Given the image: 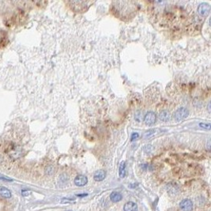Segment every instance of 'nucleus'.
I'll list each match as a JSON object with an SVG mask.
<instances>
[{"label": "nucleus", "mask_w": 211, "mask_h": 211, "mask_svg": "<svg viewBox=\"0 0 211 211\" xmlns=\"http://www.w3.org/2000/svg\"><path fill=\"white\" fill-rule=\"evenodd\" d=\"M0 195L5 198H10L12 197V193L8 188L1 186L0 187Z\"/></svg>", "instance_id": "nucleus-12"}, {"label": "nucleus", "mask_w": 211, "mask_h": 211, "mask_svg": "<svg viewBox=\"0 0 211 211\" xmlns=\"http://www.w3.org/2000/svg\"><path fill=\"white\" fill-rule=\"evenodd\" d=\"M154 133H155V130H147L146 132L145 133V139H147V138H149L150 136H152V135H154Z\"/></svg>", "instance_id": "nucleus-16"}, {"label": "nucleus", "mask_w": 211, "mask_h": 211, "mask_svg": "<svg viewBox=\"0 0 211 211\" xmlns=\"http://www.w3.org/2000/svg\"><path fill=\"white\" fill-rule=\"evenodd\" d=\"M46 172H47L48 174H51V173H53V168L51 166L48 167L47 169V170H46Z\"/></svg>", "instance_id": "nucleus-21"}, {"label": "nucleus", "mask_w": 211, "mask_h": 211, "mask_svg": "<svg viewBox=\"0 0 211 211\" xmlns=\"http://www.w3.org/2000/svg\"><path fill=\"white\" fill-rule=\"evenodd\" d=\"M66 211H72V210H66Z\"/></svg>", "instance_id": "nucleus-24"}, {"label": "nucleus", "mask_w": 211, "mask_h": 211, "mask_svg": "<svg viewBox=\"0 0 211 211\" xmlns=\"http://www.w3.org/2000/svg\"><path fill=\"white\" fill-rule=\"evenodd\" d=\"M188 115H189V112L188 109L182 107V108L177 109L176 112H175V115H174V118L176 121L179 122L186 119L188 116Z\"/></svg>", "instance_id": "nucleus-3"}, {"label": "nucleus", "mask_w": 211, "mask_h": 211, "mask_svg": "<svg viewBox=\"0 0 211 211\" xmlns=\"http://www.w3.org/2000/svg\"><path fill=\"white\" fill-rule=\"evenodd\" d=\"M206 148H207V149H208V151H209V150H210V139H208Z\"/></svg>", "instance_id": "nucleus-22"}, {"label": "nucleus", "mask_w": 211, "mask_h": 211, "mask_svg": "<svg viewBox=\"0 0 211 211\" xmlns=\"http://www.w3.org/2000/svg\"><path fill=\"white\" fill-rule=\"evenodd\" d=\"M199 126L201 127L205 128V129H206V130H209L210 129V124H203V123H201L200 124H199Z\"/></svg>", "instance_id": "nucleus-18"}, {"label": "nucleus", "mask_w": 211, "mask_h": 211, "mask_svg": "<svg viewBox=\"0 0 211 211\" xmlns=\"http://www.w3.org/2000/svg\"><path fill=\"white\" fill-rule=\"evenodd\" d=\"M90 2H81V1H75V2H70V4L71 5V8L74 10L75 11H76V10L78 9L77 12H83L85 11L86 10L85 9V7H89L88 4Z\"/></svg>", "instance_id": "nucleus-2"}, {"label": "nucleus", "mask_w": 211, "mask_h": 211, "mask_svg": "<svg viewBox=\"0 0 211 211\" xmlns=\"http://www.w3.org/2000/svg\"><path fill=\"white\" fill-rule=\"evenodd\" d=\"M119 174H120V178H124L126 176V164H125L124 161L121 162V164H120Z\"/></svg>", "instance_id": "nucleus-13"}, {"label": "nucleus", "mask_w": 211, "mask_h": 211, "mask_svg": "<svg viewBox=\"0 0 211 211\" xmlns=\"http://www.w3.org/2000/svg\"><path fill=\"white\" fill-rule=\"evenodd\" d=\"M139 134L138 133H133L132 135H131V141H134L136 140L138 138H139Z\"/></svg>", "instance_id": "nucleus-20"}, {"label": "nucleus", "mask_w": 211, "mask_h": 211, "mask_svg": "<svg viewBox=\"0 0 211 211\" xmlns=\"http://www.w3.org/2000/svg\"><path fill=\"white\" fill-rule=\"evenodd\" d=\"M144 122L148 126H151L156 122V114L154 112H148L144 117Z\"/></svg>", "instance_id": "nucleus-6"}, {"label": "nucleus", "mask_w": 211, "mask_h": 211, "mask_svg": "<svg viewBox=\"0 0 211 211\" xmlns=\"http://www.w3.org/2000/svg\"><path fill=\"white\" fill-rule=\"evenodd\" d=\"M106 176V173L104 170H98L94 173L93 179L96 181H102Z\"/></svg>", "instance_id": "nucleus-8"}, {"label": "nucleus", "mask_w": 211, "mask_h": 211, "mask_svg": "<svg viewBox=\"0 0 211 211\" xmlns=\"http://www.w3.org/2000/svg\"><path fill=\"white\" fill-rule=\"evenodd\" d=\"M159 118L160 120L163 122H169L171 120V114L169 111L167 110H163L159 114Z\"/></svg>", "instance_id": "nucleus-10"}, {"label": "nucleus", "mask_w": 211, "mask_h": 211, "mask_svg": "<svg viewBox=\"0 0 211 211\" xmlns=\"http://www.w3.org/2000/svg\"><path fill=\"white\" fill-rule=\"evenodd\" d=\"M30 194H31V191L29 190H22L21 191V194H22V196H24V197L29 196Z\"/></svg>", "instance_id": "nucleus-19"}, {"label": "nucleus", "mask_w": 211, "mask_h": 211, "mask_svg": "<svg viewBox=\"0 0 211 211\" xmlns=\"http://www.w3.org/2000/svg\"><path fill=\"white\" fill-rule=\"evenodd\" d=\"M112 12L121 20L130 19L135 13V3L132 2H112Z\"/></svg>", "instance_id": "nucleus-1"}, {"label": "nucleus", "mask_w": 211, "mask_h": 211, "mask_svg": "<svg viewBox=\"0 0 211 211\" xmlns=\"http://www.w3.org/2000/svg\"><path fill=\"white\" fill-rule=\"evenodd\" d=\"M210 11V7L209 5L206 2H203L201 3L198 7V14L203 16V17H206L209 14Z\"/></svg>", "instance_id": "nucleus-4"}, {"label": "nucleus", "mask_w": 211, "mask_h": 211, "mask_svg": "<svg viewBox=\"0 0 211 211\" xmlns=\"http://www.w3.org/2000/svg\"><path fill=\"white\" fill-rule=\"evenodd\" d=\"M179 207L183 211H191L193 209V203L190 199H183L179 203Z\"/></svg>", "instance_id": "nucleus-5"}, {"label": "nucleus", "mask_w": 211, "mask_h": 211, "mask_svg": "<svg viewBox=\"0 0 211 211\" xmlns=\"http://www.w3.org/2000/svg\"><path fill=\"white\" fill-rule=\"evenodd\" d=\"M0 180H2V181H8V182L13 181V179H11V178H9V177L5 176H2V175H0Z\"/></svg>", "instance_id": "nucleus-17"}, {"label": "nucleus", "mask_w": 211, "mask_h": 211, "mask_svg": "<svg viewBox=\"0 0 211 211\" xmlns=\"http://www.w3.org/2000/svg\"><path fill=\"white\" fill-rule=\"evenodd\" d=\"M10 155H11V157L12 158H14V159H17V158L20 157L21 155V151L18 148H17V149H13L12 151L10 153Z\"/></svg>", "instance_id": "nucleus-14"}, {"label": "nucleus", "mask_w": 211, "mask_h": 211, "mask_svg": "<svg viewBox=\"0 0 211 211\" xmlns=\"http://www.w3.org/2000/svg\"><path fill=\"white\" fill-rule=\"evenodd\" d=\"M138 210V206L136 203L133 202H128L124 205V211H137Z\"/></svg>", "instance_id": "nucleus-11"}, {"label": "nucleus", "mask_w": 211, "mask_h": 211, "mask_svg": "<svg viewBox=\"0 0 211 211\" xmlns=\"http://www.w3.org/2000/svg\"><path fill=\"white\" fill-rule=\"evenodd\" d=\"M110 199L112 203H118L123 199V195L118 191H113L110 194Z\"/></svg>", "instance_id": "nucleus-9"}, {"label": "nucleus", "mask_w": 211, "mask_h": 211, "mask_svg": "<svg viewBox=\"0 0 211 211\" xmlns=\"http://www.w3.org/2000/svg\"><path fill=\"white\" fill-rule=\"evenodd\" d=\"M208 112H210V103H209V104H208Z\"/></svg>", "instance_id": "nucleus-23"}, {"label": "nucleus", "mask_w": 211, "mask_h": 211, "mask_svg": "<svg viewBox=\"0 0 211 211\" xmlns=\"http://www.w3.org/2000/svg\"><path fill=\"white\" fill-rule=\"evenodd\" d=\"M134 119H135V120H137V121L140 122L141 120H142V112H136L135 115H134Z\"/></svg>", "instance_id": "nucleus-15"}, {"label": "nucleus", "mask_w": 211, "mask_h": 211, "mask_svg": "<svg viewBox=\"0 0 211 211\" xmlns=\"http://www.w3.org/2000/svg\"><path fill=\"white\" fill-rule=\"evenodd\" d=\"M88 183L87 177L84 175H78L75 177V183L78 187H83Z\"/></svg>", "instance_id": "nucleus-7"}]
</instances>
